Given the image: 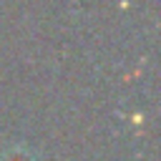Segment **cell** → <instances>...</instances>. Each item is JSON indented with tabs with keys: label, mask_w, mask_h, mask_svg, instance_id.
Segmentation results:
<instances>
[{
	"label": "cell",
	"mask_w": 161,
	"mask_h": 161,
	"mask_svg": "<svg viewBox=\"0 0 161 161\" xmlns=\"http://www.w3.org/2000/svg\"><path fill=\"white\" fill-rule=\"evenodd\" d=\"M0 161H38V158L33 156L30 148L15 143V146H8V148L0 151Z\"/></svg>",
	"instance_id": "1"
}]
</instances>
